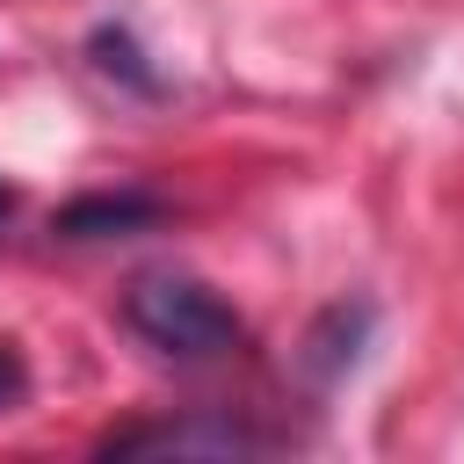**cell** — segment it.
Returning a JSON list of instances; mask_svg holds the SVG:
<instances>
[{"label":"cell","mask_w":464,"mask_h":464,"mask_svg":"<svg viewBox=\"0 0 464 464\" xmlns=\"http://www.w3.org/2000/svg\"><path fill=\"white\" fill-rule=\"evenodd\" d=\"M123 319L167 355H225L239 341L232 304L218 290H203L196 276H138L123 297Z\"/></svg>","instance_id":"1"},{"label":"cell","mask_w":464,"mask_h":464,"mask_svg":"<svg viewBox=\"0 0 464 464\" xmlns=\"http://www.w3.org/2000/svg\"><path fill=\"white\" fill-rule=\"evenodd\" d=\"M145 218H152L145 196H87V203H72V210L58 218V232L94 239V232H123V225H145Z\"/></svg>","instance_id":"2"},{"label":"cell","mask_w":464,"mask_h":464,"mask_svg":"<svg viewBox=\"0 0 464 464\" xmlns=\"http://www.w3.org/2000/svg\"><path fill=\"white\" fill-rule=\"evenodd\" d=\"M116 450H254L239 428H152V435H123Z\"/></svg>","instance_id":"3"},{"label":"cell","mask_w":464,"mask_h":464,"mask_svg":"<svg viewBox=\"0 0 464 464\" xmlns=\"http://www.w3.org/2000/svg\"><path fill=\"white\" fill-rule=\"evenodd\" d=\"M22 392H29V370H22V355H14V348H0V413H7Z\"/></svg>","instance_id":"4"},{"label":"cell","mask_w":464,"mask_h":464,"mask_svg":"<svg viewBox=\"0 0 464 464\" xmlns=\"http://www.w3.org/2000/svg\"><path fill=\"white\" fill-rule=\"evenodd\" d=\"M0 218H7V181H0Z\"/></svg>","instance_id":"5"}]
</instances>
